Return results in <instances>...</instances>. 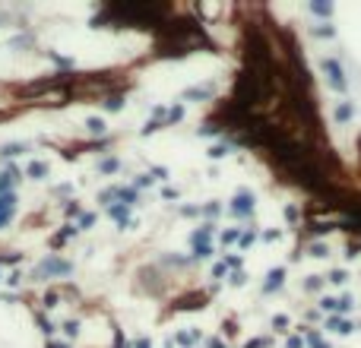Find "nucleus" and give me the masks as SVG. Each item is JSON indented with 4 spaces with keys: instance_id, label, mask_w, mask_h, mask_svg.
Returning <instances> with one entry per match:
<instances>
[{
    "instance_id": "nucleus-1",
    "label": "nucleus",
    "mask_w": 361,
    "mask_h": 348,
    "mask_svg": "<svg viewBox=\"0 0 361 348\" xmlns=\"http://www.w3.org/2000/svg\"><path fill=\"white\" fill-rule=\"evenodd\" d=\"M29 165L16 152L0 149V237L23 222V206L29 203Z\"/></svg>"
}]
</instances>
